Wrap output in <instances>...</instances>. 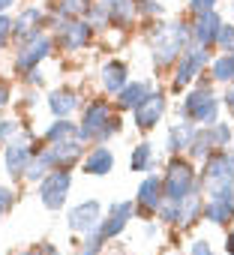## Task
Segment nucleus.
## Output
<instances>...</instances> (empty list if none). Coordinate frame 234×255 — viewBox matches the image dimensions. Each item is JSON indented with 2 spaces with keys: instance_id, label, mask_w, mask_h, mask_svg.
Instances as JSON below:
<instances>
[{
  "instance_id": "1",
  "label": "nucleus",
  "mask_w": 234,
  "mask_h": 255,
  "mask_svg": "<svg viewBox=\"0 0 234 255\" xmlns=\"http://www.w3.org/2000/svg\"><path fill=\"white\" fill-rule=\"evenodd\" d=\"M150 51H153V66L168 69L180 60V54L192 45V24L177 18L171 24H156L150 33Z\"/></svg>"
},
{
  "instance_id": "2",
  "label": "nucleus",
  "mask_w": 234,
  "mask_h": 255,
  "mask_svg": "<svg viewBox=\"0 0 234 255\" xmlns=\"http://www.w3.org/2000/svg\"><path fill=\"white\" fill-rule=\"evenodd\" d=\"M120 129H123L120 114H114L105 99H93V102L84 105V114H81V123H78V141L96 147V144H105L114 135H120Z\"/></svg>"
},
{
  "instance_id": "3",
  "label": "nucleus",
  "mask_w": 234,
  "mask_h": 255,
  "mask_svg": "<svg viewBox=\"0 0 234 255\" xmlns=\"http://www.w3.org/2000/svg\"><path fill=\"white\" fill-rule=\"evenodd\" d=\"M198 189L204 198H234V150H216L201 162Z\"/></svg>"
},
{
  "instance_id": "4",
  "label": "nucleus",
  "mask_w": 234,
  "mask_h": 255,
  "mask_svg": "<svg viewBox=\"0 0 234 255\" xmlns=\"http://www.w3.org/2000/svg\"><path fill=\"white\" fill-rule=\"evenodd\" d=\"M180 114L189 123H204V126L219 123V96L213 93V78H201L186 93V99L180 102Z\"/></svg>"
},
{
  "instance_id": "5",
  "label": "nucleus",
  "mask_w": 234,
  "mask_h": 255,
  "mask_svg": "<svg viewBox=\"0 0 234 255\" xmlns=\"http://www.w3.org/2000/svg\"><path fill=\"white\" fill-rule=\"evenodd\" d=\"M162 189H165V201L180 204L183 198H189L198 189V168H195V162L189 156H171L165 162Z\"/></svg>"
},
{
  "instance_id": "6",
  "label": "nucleus",
  "mask_w": 234,
  "mask_h": 255,
  "mask_svg": "<svg viewBox=\"0 0 234 255\" xmlns=\"http://www.w3.org/2000/svg\"><path fill=\"white\" fill-rule=\"evenodd\" d=\"M210 63V51L207 48H198V45H189L183 54H180V60L174 63V78H171V87L180 93V90H186L201 72H204V66Z\"/></svg>"
},
{
  "instance_id": "7",
  "label": "nucleus",
  "mask_w": 234,
  "mask_h": 255,
  "mask_svg": "<svg viewBox=\"0 0 234 255\" xmlns=\"http://www.w3.org/2000/svg\"><path fill=\"white\" fill-rule=\"evenodd\" d=\"M72 192V171L54 168L42 183H39V201L45 210H63Z\"/></svg>"
},
{
  "instance_id": "8",
  "label": "nucleus",
  "mask_w": 234,
  "mask_h": 255,
  "mask_svg": "<svg viewBox=\"0 0 234 255\" xmlns=\"http://www.w3.org/2000/svg\"><path fill=\"white\" fill-rule=\"evenodd\" d=\"M36 150H39V147H33V135L24 129L15 141H9V144L3 147V165H6V174H9L12 180H21Z\"/></svg>"
},
{
  "instance_id": "9",
  "label": "nucleus",
  "mask_w": 234,
  "mask_h": 255,
  "mask_svg": "<svg viewBox=\"0 0 234 255\" xmlns=\"http://www.w3.org/2000/svg\"><path fill=\"white\" fill-rule=\"evenodd\" d=\"M135 216H141L144 222H150L159 207L165 204V189H162V177L159 174H147L141 183H138V192H135Z\"/></svg>"
},
{
  "instance_id": "10",
  "label": "nucleus",
  "mask_w": 234,
  "mask_h": 255,
  "mask_svg": "<svg viewBox=\"0 0 234 255\" xmlns=\"http://www.w3.org/2000/svg\"><path fill=\"white\" fill-rule=\"evenodd\" d=\"M102 216H105V213H102V204H99L96 198H87V201H78V204H72V207L66 210V228H69L72 234L87 237V234L99 231Z\"/></svg>"
},
{
  "instance_id": "11",
  "label": "nucleus",
  "mask_w": 234,
  "mask_h": 255,
  "mask_svg": "<svg viewBox=\"0 0 234 255\" xmlns=\"http://www.w3.org/2000/svg\"><path fill=\"white\" fill-rule=\"evenodd\" d=\"M51 21L57 24V45L63 51H81V48L90 45L93 27L87 21H81V18H54V15H51Z\"/></svg>"
},
{
  "instance_id": "12",
  "label": "nucleus",
  "mask_w": 234,
  "mask_h": 255,
  "mask_svg": "<svg viewBox=\"0 0 234 255\" xmlns=\"http://www.w3.org/2000/svg\"><path fill=\"white\" fill-rule=\"evenodd\" d=\"M132 219H135V204H132V201H114V204H108V210H105V216H102V222H99L102 240H105V243L117 240V237L126 231V225H129Z\"/></svg>"
},
{
  "instance_id": "13",
  "label": "nucleus",
  "mask_w": 234,
  "mask_h": 255,
  "mask_svg": "<svg viewBox=\"0 0 234 255\" xmlns=\"http://www.w3.org/2000/svg\"><path fill=\"white\" fill-rule=\"evenodd\" d=\"M51 48H54V39L51 36H36V39H30V42H24V45H18V54H15V75H27V72H33V69H39V63L51 54Z\"/></svg>"
},
{
  "instance_id": "14",
  "label": "nucleus",
  "mask_w": 234,
  "mask_h": 255,
  "mask_svg": "<svg viewBox=\"0 0 234 255\" xmlns=\"http://www.w3.org/2000/svg\"><path fill=\"white\" fill-rule=\"evenodd\" d=\"M165 111H168V96H165V90H150L147 99L132 111V120H135L138 129L150 132V129H156V126L162 123Z\"/></svg>"
},
{
  "instance_id": "15",
  "label": "nucleus",
  "mask_w": 234,
  "mask_h": 255,
  "mask_svg": "<svg viewBox=\"0 0 234 255\" xmlns=\"http://www.w3.org/2000/svg\"><path fill=\"white\" fill-rule=\"evenodd\" d=\"M45 21H48V15H45L39 6H27V9H21V15L15 18V27H12V39H15L18 45H24V42L36 39V36H42Z\"/></svg>"
},
{
  "instance_id": "16",
  "label": "nucleus",
  "mask_w": 234,
  "mask_h": 255,
  "mask_svg": "<svg viewBox=\"0 0 234 255\" xmlns=\"http://www.w3.org/2000/svg\"><path fill=\"white\" fill-rule=\"evenodd\" d=\"M222 18H219V12H207V15H198L195 18V24H192V39H195V45L198 48H213L216 45V39H219V30H222Z\"/></svg>"
},
{
  "instance_id": "17",
  "label": "nucleus",
  "mask_w": 234,
  "mask_h": 255,
  "mask_svg": "<svg viewBox=\"0 0 234 255\" xmlns=\"http://www.w3.org/2000/svg\"><path fill=\"white\" fill-rule=\"evenodd\" d=\"M51 159H54V168H63V171H72L75 165H81L84 159V144L78 138H69V141H60V144H51L48 147Z\"/></svg>"
},
{
  "instance_id": "18",
  "label": "nucleus",
  "mask_w": 234,
  "mask_h": 255,
  "mask_svg": "<svg viewBox=\"0 0 234 255\" xmlns=\"http://www.w3.org/2000/svg\"><path fill=\"white\" fill-rule=\"evenodd\" d=\"M81 168H84V174H90V177H105V174L114 171V153H111L105 144H96V147H90V150L84 153Z\"/></svg>"
},
{
  "instance_id": "19",
  "label": "nucleus",
  "mask_w": 234,
  "mask_h": 255,
  "mask_svg": "<svg viewBox=\"0 0 234 255\" xmlns=\"http://www.w3.org/2000/svg\"><path fill=\"white\" fill-rule=\"evenodd\" d=\"M195 123H189V120H180V123H171L168 126V135H165V150L171 153V156H180V153H186L189 150V144H192V138H195Z\"/></svg>"
},
{
  "instance_id": "20",
  "label": "nucleus",
  "mask_w": 234,
  "mask_h": 255,
  "mask_svg": "<svg viewBox=\"0 0 234 255\" xmlns=\"http://www.w3.org/2000/svg\"><path fill=\"white\" fill-rule=\"evenodd\" d=\"M210 225L228 228L234 222V198H204V216Z\"/></svg>"
},
{
  "instance_id": "21",
  "label": "nucleus",
  "mask_w": 234,
  "mask_h": 255,
  "mask_svg": "<svg viewBox=\"0 0 234 255\" xmlns=\"http://www.w3.org/2000/svg\"><path fill=\"white\" fill-rule=\"evenodd\" d=\"M99 78H102L105 93L117 96V93H120V90L129 84V69H126V63H123V60H108V63L102 66Z\"/></svg>"
},
{
  "instance_id": "22",
  "label": "nucleus",
  "mask_w": 234,
  "mask_h": 255,
  "mask_svg": "<svg viewBox=\"0 0 234 255\" xmlns=\"http://www.w3.org/2000/svg\"><path fill=\"white\" fill-rule=\"evenodd\" d=\"M75 108H78V93H75V90L60 87V90H51V93H48V111H51L57 120H69Z\"/></svg>"
},
{
  "instance_id": "23",
  "label": "nucleus",
  "mask_w": 234,
  "mask_h": 255,
  "mask_svg": "<svg viewBox=\"0 0 234 255\" xmlns=\"http://www.w3.org/2000/svg\"><path fill=\"white\" fill-rule=\"evenodd\" d=\"M108 15H111V24L120 27V30H129L132 21H135V0H102Z\"/></svg>"
},
{
  "instance_id": "24",
  "label": "nucleus",
  "mask_w": 234,
  "mask_h": 255,
  "mask_svg": "<svg viewBox=\"0 0 234 255\" xmlns=\"http://www.w3.org/2000/svg\"><path fill=\"white\" fill-rule=\"evenodd\" d=\"M150 93V81H129L117 93V111H135Z\"/></svg>"
},
{
  "instance_id": "25",
  "label": "nucleus",
  "mask_w": 234,
  "mask_h": 255,
  "mask_svg": "<svg viewBox=\"0 0 234 255\" xmlns=\"http://www.w3.org/2000/svg\"><path fill=\"white\" fill-rule=\"evenodd\" d=\"M201 216H204V192L195 189L189 198L180 201V219H177V228H192Z\"/></svg>"
},
{
  "instance_id": "26",
  "label": "nucleus",
  "mask_w": 234,
  "mask_h": 255,
  "mask_svg": "<svg viewBox=\"0 0 234 255\" xmlns=\"http://www.w3.org/2000/svg\"><path fill=\"white\" fill-rule=\"evenodd\" d=\"M51 171H54V159H51L48 147H39V150L33 153V159H30L27 171H24V180H30V183H36V186H39Z\"/></svg>"
},
{
  "instance_id": "27",
  "label": "nucleus",
  "mask_w": 234,
  "mask_h": 255,
  "mask_svg": "<svg viewBox=\"0 0 234 255\" xmlns=\"http://www.w3.org/2000/svg\"><path fill=\"white\" fill-rule=\"evenodd\" d=\"M69 138H78V123H72V120H54L48 129L42 132V141L48 147L60 144V141H69Z\"/></svg>"
},
{
  "instance_id": "28",
  "label": "nucleus",
  "mask_w": 234,
  "mask_h": 255,
  "mask_svg": "<svg viewBox=\"0 0 234 255\" xmlns=\"http://www.w3.org/2000/svg\"><path fill=\"white\" fill-rule=\"evenodd\" d=\"M189 159L192 162H204L210 153H216V147H213V138H210V129L204 126V129H198L195 132V138H192V144H189Z\"/></svg>"
},
{
  "instance_id": "29",
  "label": "nucleus",
  "mask_w": 234,
  "mask_h": 255,
  "mask_svg": "<svg viewBox=\"0 0 234 255\" xmlns=\"http://www.w3.org/2000/svg\"><path fill=\"white\" fill-rule=\"evenodd\" d=\"M210 78L219 84H231L234 81V51L231 54H219L216 60H210Z\"/></svg>"
},
{
  "instance_id": "30",
  "label": "nucleus",
  "mask_w": 234,
  "mask_h": 255,
  "mask_svg": "<svg viewBox=\"0 0 234 255\" xmlns=\"http://www.w3.org/2000/svg\"><path fill=\"white\" fill-rule=\"evenodd\" d=\"M129 168L138 171V174L153 168V144H150V141H141V144L132 147V153H129Z\"/></svg>"
},
{
  "instance_id": "31",
  "label": "nucleus",
  "mask_w": 234,
  "mask_h": 255,
  "mask_svg": "<svg viewBox=\"0 0 234 255\" xmlns=\"http://www.w3.org/2000/svg\"><path fill=\"white\" fill-rule=\"evenodd\" d=\"M93 6V0H57L54 3V18H81Z\"/></svg>"
},
{
  "instance_id": "32",
  "label": "nucleus",
  "mask_w": 234,
  "mask_h": 255,
  "mask_svg": "<svg viewBox=\"0 0 234 255\" xmlns=\"http://www.w3.org/2000/svg\"><path fill=\"white\" fill-rule=\"evenodd\" d=\"M210 129V138H213V147L216 150H231V141H234V129L228 123H213L207 126Z\"/></svg>"
},
{
  "instance_id": "33",
  "label": "nucleus",
  "mask_w": 234,
  "mask_h": 255,
  "mask_svg": "<svg viewBox=\"0 0 234 255\" xmlns=\"http://www.w3.org/2000/svg\"><path fill=\"white\" fill-rule=\"evenodd\" d=\"M84 21L93 27V30H102V27H108L111 24V15H108V9H105V3H93L90 9H87V15H84Z\"/></svg>"
},
{
  "instance_id": "34",
  "label": "nucleus",
  "mask_w": 234,
  "mask_h": 255,
  "mask_svg": "<svg viewBox=\"0 0 234 255\" xmlns=\"http://www.w3.org/2000/svg\"><path fill=\"white\" fill-rule=\"evenodd\" d=\"M102 252H105V240H102L99 231L81 237V243H78V255H102Z\"/></svg>"
},
{
  "instance_id": "35",
  "label": "nucleus",
  "mask_w": 234,
  "mask_h": 255,
  "mask_svg": "<svg viewBox=\"0 0 234 255\" xmlns=\"http://www.w3.org/2000/svg\"><path fill=\"white\" fill-rule=\"evenodd\" d=\"M156 219H159V225H162V228H177V219H180V204L165 201V204L159 207Z\"/></svg>"
},
{
  "instance_id": "36",
  "label": "nucleus",
  "mask_w": 234,
  "mask_h": 255,
  "mask_svg": "<svg viewBox=\"0 0 234 255\" xmlns=\"http://www.w3.org/2000/svg\"><path fill=\"white\" fill-rule=\"evenodd\" d=\"M216 48H222V54H231L234 51V24H222L219 39H216Z\"/></svg>"
},
{
  "instance_id": "37",
  "label": "nucleus",
  "mask_w": 234,
  "mask_h": 255,
  "mask_svg": "<svg viewBox=\"0 0 234 255\" xmlns=\"http://www.w3.org/2000/svg\"><path fill=\"white\" fill-rule=\"evenodd\" d=\"M18 129H21L18 120H3V123H0V144L15 141V138H18Z\"/></svg>"
},
{
  "instance_id": "38",
  "label": "nucleus",
  "mask_w": 234,
  "mask_h": 255,
  "mask_svg": "<svg viewBox=\"0 0 234 255\" xmlns=\"http://www.w3.org/2000/svg\"><path fill=\"white\" fill-rule=\"evenodd\" d=\"M135 12H138V15H150V18H156V15L165 12V6L156 3V0H135Z\"/></svg>"
},
{
  "instance_id": "39",
  "label": "nucleus",
  "mask_w": 234,
  "mask_h": 255,
  "mask_svg": "<svg viewBox=\"0 0 234 255\" xmlns=\"http://www.w3.org/2000/svg\"><path fill=\"white\" fill-rule=\"evenodd\" d=\"M216 3L219 0H189V12L198 18V15H207V12H216Z\"/></svg>"
},
{
  "instance_id": "40",
  "label": "nucleus",
  "mask_w": 234,
  "mask_h": 255,
  "mask_svg": "<svg viewBox=\"0 0 234 255\" xmlns=\"http://www.w3.org/2000/svg\"><path fill=\"white\" fill-rule=\"evenodd\" d=\"M15 207V192L9 186H0V216H6Z\"/></svg>"
},
{
  "instance_id": "41",
  "label": "nucleus",
  "mask_w": 234,
  "mask_h": 255,
  "mask_svg": "<svg viewBox=\"0 0 234 255\" xmlns=\"http://www.w3.org/2000/svg\"><path fill=\"white\" fill-rule=\"evenodd\" d=\"M12 27H15V18H9V15H0V48H3V45L12 39Z\"/></svg>"
},
{
  "instance_id": "42",
  "label": "nucleus",
  "mask_w": 234,
  "mask_h": 255,
  "mask_svg": "<svg viewBox=\"0 0 234 255\" xmlns=\"http://www.w3.org/2000/svg\"><path fill=\"white\" fill-rule=\"evenodd\" d=\"M189 255H213V246H210L207 240H201V237H198V240H192V243H189Z\"/></svg>"
},
{
  "instance_id": "43",
  "label": "nucleus",
  "mask_w": 234,
  "mask_h": 255,
  "mask_svg": "<svg viewBox=\"0 0 234 255\" xmlns=\"http://www.w3.org/2000/svg\"><path fill=\"white\" fill-rule=\"evenodd\" d=\"M36 249H39V255H60V249H57L54 243H48V240H42Z\"/></svg>"
},
{
  "instance_id": "44",
  "label": "nucleus",
  "mask_w": 234,
  "mask_h": 255,
  "mask_svg": "<svg viewBox=\"0 0 234 255\" xmlns=\"http://www.w3.org/2000/svg\"><path fill=\"white\" fill-rule=\"evenodd\" d=\"M24 78H27V84H33V87H39V84H42V72H39V69H33V72H27Z\"/></svg>"
},
{
  "instance_id": "45",
  "label": "nucleus",
  "mask_w": 234,
  "mask_h": 255,
  "mask_svg": "<svg viewBox=\"0 0 234 255\" xmlns=\"http://www.w3.org/2000/svg\"><path fill=\"white\" fill-rule=\"evenodd\" d=\"M222 102H225V105H228V108L234 111V81L228 84V90H225V96H222Z\"/></svg>"
},
{
  "instance_id": "46",
  "label": "nucleus",
  "mask_w": 234,
  "mask_h": 255,
  "mask_svg": "<svg viewBox=\"0 0 234 255\" xmlns=\"http://www.w3.org/2000/svg\"><path fill=\"white\" fill-rule=\"evenodd\" d=\"M9 102V84L6 81H0V108H3Z\"/></svg>"
},
{
  "instance_id": "47",
  "label": "nucleus",
  "mask_w": 234,
  "mask_h": 255,
  "mask_svg": "<svg viewBox=\"0 0 234 255\" xmlns=\"http://www.w3.org/2000/svg\"><path fill=\"white\" fill-rule=\"evenodd\" d=\"M156 234H159V228H156L153 222H147V225H144V237H147V240H153Z\"/></svg>"
},
{
  "instance_id": "48",
  "label": "nucleus",
  "mask_w": 234,
  "mask_h": 255,
  "mask_svg": "<svg viewBox=\"0 0 234 255\" xmlns=\"http://www.w3.org/2000/svg\"><path fill=\"white\" fill-rule=\"evenodd\" d=\"M225 252L234 255V231H228V237H225Z\"/></svg>"
},
{
  "instance_id": "49",
  "label": "nucleus",
  "mask_w": 234,
  "mask_h": 255,
  "mask_svg": "<svg viewBox=\"0 0 234 255\" xmlns=\"http://www.w3.org/2000/svg\"><path fill=\"white\" fill-rule=\"evenodd\" d=\"M9 6H15V0H0V15H6Z\"/></svg>"
},
{
  "instance_id": "50",
  "label": "nucleus",
  "mask_w": 234,
  "mask_h": 255,
  "mask_svg": "<svg viewBox=\"0 0 234 255\" xmlns=\"http://www.w3.org/2000/svg\"><path fill=\"white\" fill-rule=\"evenodd\" d=\"M15 255H39V249H24V252H15Z\"/></svg>"
},
{
  "instance_id": "51",
  "label": "nucleus",
  "mask_w": 234,
  "mask_h": 255,
  "mask_svg": "<svg viewBox=\"0 0 234 255\" xmlns=\"http://www.w3.org/2000/svg\"><path fill=\"white\" fill-rule=\"evenodd\" d=\"M231 15H234V3H231Z\"/></svg>"
},
{
  "instance_id": "52",
  "label": "nucleus",
  "mask_w": 234,
  "mask_h": 255,
  "mask_svg": "<svg viewBox=\"0 0 234 255\" xmlns=\"http://www.w3.org/2000/svg\"><path fill=\"white\" fill-rule=\"evenodd\" d=\"M0 219H3V216H0Z\"/></svg>"
}]
</instances>
